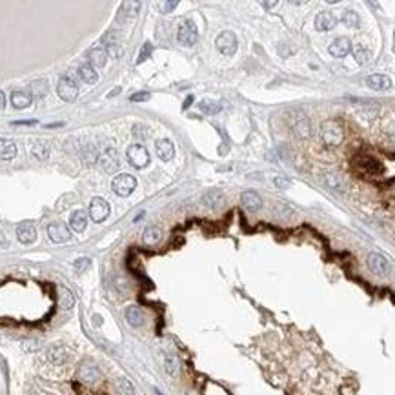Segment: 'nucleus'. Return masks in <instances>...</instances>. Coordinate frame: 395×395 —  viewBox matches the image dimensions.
<instances>
[{"label": "nucleus", "instance_id": "cd10ccee", "mask_svg": "<svg viewBox=\"0 0 395 395\" xmlns=\"http://www.w3.org/2000/svg\"><path fill=\"white\" fill-rule=\"evenodd\" d=\"M0 155H2V160H11L13 157L17 155V146L13 140L2 139L0 140Z\"/></svg>", "mask_w": 395, "mask_h": 395}, {"label": "nucleus", "instance_id": "4468645a", "mask_svg": "<svg viewBox=\"0 0 395 395\" xmlns=\"http://www.w3.org/2000/svg\"><path fill=\"white\" fill-rule=\"evenodd\" d=\"M366 86L370 88V90H375V91H386L391 88V79L386 75H379V73H375V75H370L368 79H366Z\"/></svg>", "mask_w": 395, "mask_h": 395}, {"label": "nucleus", "instance_id": "5701e85b", "mask_svg": "<svg viewBox=\"0 0 395 395\" xmlns=\"http://www.w3.org/2000/svg\"><path fill=\"white\" fill-rule=\"evenodd\" d=\"M48 359H50L53 364H62V362H66V359H68V350L60 344L51 346L50 350H48Z\"/></svg>", "mask_w": 395, "mask_h": 395}, {"label": "nucleus", "instance_id": "412c9836", "mask_svg": "<svg viewBox=\"0 0 395 395\" xmlns=\"http://www.w3.org/2000/svg\"><path fill=\"white\" fill-rule=\"evenodd\" d=\"M57 295H59V306L62 310H71L73 304H75V297L68 288H57Z\"/></svg>", "mask_w": 395, "mask_h": 395}, {"label": "nucleus", "instance_id": "1a4fd4ad", "mask_svg": "<svg viewBox=\"0 0 395 395\" xmlns=\"http://www.w3.org/2000/svg\"><path fill=\"white\" fill-rule=\"evenodd\" d=\"M48 237H50L53 242L57 244H62V242H68L71 237L68 226L62 224V222H53V224L48 226Z\"/></svg>", "mask_w": 395, "mask_h": 395}, {"label": "nucleus", "instance_id": "a18cd8bd", "mask_svg": "<svg viewBox=\"0 0 395 395\" xmlns=\"http://www.w3.org/2000/svg\"><path fill=\"white\" fill-rule=\"evenodd\" d=\"M388 135H390L391 139H395V122L390 124V128H388Z\"/></svg>", "mask_w": 395, "mask_h": 395}, {"label": "nucleus", "instance_id": "9d476101", "mask_svg": "<svg viewBox=\"0 0 395 395\" xmlns=\"http://www.w3.org/2000/svg\"><path fill=\"white\" fill-rule=\"evenodd\" d=\"M79 377H80V380H84L88 384H93V382H97V380L100 379V371L93 362L84 360V362L79 366Z\"/></svg>", "mask_w": 395, "mask_h": 395}, {"label": "nucleus", "instance_id": "a878e982", "mask_svg": "<svg viewBox=\"0 0 395 395\" xmlns=\"http://www.w3.org/2000/svg\"><path fill=\"white\" fill-rule=\"evenodd\" d=\"M164 366H166V371L170 373V375H173V377H177L179 375V371H180V362H179V357L173 353V351H168L166 353V359H164Z\"/></svg>", "mask_w": 395, "mask_h": 395}, {"label": "nucleus", "instance_id": "f3484780", "mask_svg": "<svg viewBox=\"0 0 395 395\" xmlns=\"http://www.w3.org/2000/svg\"><path fill=\"white\" fill-rule=\"evenodd\" d=\"M50 153H51V142L48 139L35 140V142L31 144V155L35 157V159L46 160L50 157Z\"/></svg>", "mask_w": 395, "mask_h": 395}, {"label": "nucleus", "instance_id": "20e7f679", "mask_svg": "<svg viewBox=\"0 0 395 395\" xmlns=\"http://www.w3.org/2000/svg\"><path fill=\"white\" fill-rule=\"evenodd\" d=\"M177 39L182 46H193L199 39V31H197V26L191 22V20H186L179 26V31H177Z\"/></svg>", "mask_w": 395, "mask_h": 395}, {"label": "nucleus", "instance_id": "bb28decb", "mask_svg": "<svg viewBox=\"0 0 395 395\" xmlns=\"http://www.w3.org/2000/svg\"><path fill=\"white\" fill-rule=\"evenodd\" d=\"M202 202H204L208 208H211V210H217V208L222 206V193H220L219 190L208 191L204 195V199H202Z\"/></svg>", "mask_w": 395, "mask_h": 395}, {"label": "nucleus", "instance_id": "f03ea898", "mask_svg": "<svg viewBox=\"0 0 395 395\" xmlns=\"http://www.w3.org/2000/svg\"><path fill=\"white\" fill-rule=\"evenodd\" d=\"M126 157L135 168H146L150 164V153L142 144H131L126 151Z\"/></svg>", "mask_w": 395, "mask_h": 395}, {"label": "nucleus", "instance_id": "e433bc0d", "mask_svg": "<svg viewBox=\"0 0 395 395\" xmlns=\"http://www.w3.org/2000/svg\"><path fill=\"white\" fill-rule=\"evenodd\" d=\"M106 51H108V55H111V57H115V59H119L122 53H124V50H122V46H119V44H115V42H111L108 48H106Z\"/></svg>", "mask_w": 395, "mask_h": 395}, {"label": "nucleus", "instance_id": "72a5a7b5", "mask_svg": "<svg viewBox=\"0 0 395 395\" xmlns=\"http://www.w3.org/2000/svg\"><path fill=\"white\" fill-rule=\"evenodd\" d=\"M353 59H355V62H359V64H366V62L370 60V51L366 50L364 46H355V48H353Z\"/></svg>", "mask_w": 395, "mask_h": 395}, {"label": "nucleus", "instance_id": "dca6fc26", "mask_svg": "<svg viewBox=\"0 0 395 395\" xmlns=\"http://www.w3.org/2000/svg\"><path fill=\"white\" fill-rule=\"evenodd\" d=\"M106 59H108V51L102 46H95L88 51V64H91L93 68H102L106 64Z\"/></svg>", "mask_w": 395, "mask_h": 395}, {"label": "nucleus", "instance_id": "6e6552de", "mask_svg": "<svg viewBox=\"0 0 395 395\" xmlns=\"http://www.w3.org/2000/svg\"><path fill=\"white\" fill-rule=\"evenodd\" d=\"M108 215H110V204H108L104 199L97 197V199L91 200V204H90L91 219L95 220V222H102V220L108 219Z\"/></svg>", "mask_w": 395, "mask_h": 395}, {"label": "nucleus", "instance_id": "79ce46f5", "mask_svg": "<svg viewBox=\"0 0 395 395\" xmlns=\"http://www.w3.org/2000/svg\"><path fill=\"white\" fill-rule=\"evenodd\" d=\"M148 99H150V93H135V95L131 97L133 102H137V100H148Z\"/></svg>", "mask_w": 395, "mask_h": 395}, {"label": "nucleus", "instance_id": "ddd939ff", "mask_svg": "<svg viewBox=\"0 0 395 395\" xmlns=\"http://www.w3.org/2000/svg\"><path fill=\"white\" fill-rule=\"evenodd\" d=\"M17 237L22 244H31V242H35L37 239V230L33 222H22V224L17 228Z\"/></svg>", "mask_w": 395, "mask_h": 395}, {"label": "nucleus", "instance_id": "39448f33", "mask_svg": "<svg viewBox=\"0 0 395 395\" xmlns=\"http://www.w3.org/2000/svg\"><path fill=\"white\" fill-rule=\"evenodd\" d=\"M57 93H59L60 99L66 100V102H73V100L79 97V88H77V84L73 82V79L62 77V79L59 80V84H57Z\"/></svg>", "mask_w": 395, "mask_h": 395}, {"label": "nucleus", "instance_id": "2eb2a0df", "mask_svg": "<svg viewBox=\"0 0 395 395\" xmlns=\"http://www.w3.org/2000/svg\"><path fill=\"white\" fill-rule=\"evenodd\" d=\"M335 24H337V19L333 13H330V11H322V13H319V15L315 17L317 31H330L335 28Z\"/></svg>", "mask_w": 395, "mask_h": 395}, {"label": "nucleus", "instance_id": "49530a36", "mask_svg": "<svg viewBox=\"0 0 395 395\" xmlns=\"http://www.w3.org/2000/svg\"><path fill=\"white\" fill-rule=\"evenodd\" d=\"M266 8H273V6H277V2H264Z\"/></svg>", "mask_w": 395, "mask_h": 395}, {"label": "nucleus", "instance_id": "b1692460", "mask_svg": "<svg viewBox=\"0 0 395 395\" xmlns=\"http://www.w3.org/2000/svg\"><path fill=\"white\" fill-rule=\"evenodd\" d=\"M71 228L75 231H84L86 226H88V213L86 211H73L71 213V220H70Z\"/></svg>", "mask_w": 395, "mask_h": 395}, {"label": "nucleus", "instance_id": "37998d69", "mask_svg": "<svg viewBox=\"0 0 395 395\" xmlns=\"http://www.w3.org/2000/svg\"><path fill=\"white\" fill-rule=\"evenodd\" d=\"M37 120H17L15 126H30V124H35Z\"/></svg>", "mask_w": 395, "mask_h": 395}, {"label": "nucleus", "instance_id": "a211bd4d", "mask_svg": "<svg viewBox=\"0 0 395 395\" xmlns=\"http://www.w3.org/2000/svg\"><path fill=\"white\" fill-rule=\"evenodd\" d=\"M155 151L159 155L160 160H171L173 155H175V148L171 144V140L168 139H160L155 142Z\"/></svg>", "mask_w": 395, "mask_h": 395}, {"label": "nucleus", "instance_id": "ea45409f", "mask_svg": "<svg viewBox=\"0 0 395 395\" xmlns=\"http://www.w3.org/2000/svg\"><path fill=\"white\" fill-rule=\"evenodd\" d=\"M31 90H33V91H39V95H44L46 90H48V86H46L44 80H37L35 84L31 86Z\"/></svg>", "mask_w": 395, "mask_h": 395}, {"label": "nucleus", "instance_id": "f257e3e1", "mask_svg": "<svg viewBox=\"0 0 395 395\" xmlns=\"http://www.w3.org/2000/svg\"><path fill=\"white\" fill-rule=\"evenodd\" d=\"M320 135H322V140H324L326 146L330 148H335L342 142L344 139V131L339 126V122L335 120H326L324 124L320 126Z\"/></svg>", "mask_w": 395, "mask_h": 395}, {"label": "nucleus", "instance_id": "c85d7f7f", "mask_svg": "<svg viewBox=\"0 0 395 395\" xmlns=\"http://www.w3.org/2000/svg\"><path fill=\"white\" fill-rule=\"evenodd\" d=\"M295 135L299 139H310L311 135V126H310V120L306 119H299L295 122Z\"/></svg>", "mask_w": 395, "mask_h": 395}, {"label": "nucleus", "instance_id": "6ab92c4d", "mask_svg": "<svg viewBox=\"0 0 395 395\" xmlns=\"http://www.w3.org/2000/svg\"><path fill=\"white\" fill-rule=\"evenodd\" d=\"M240 202H242V206H244L248 211L260 210V204H262V202H260L259 193H257V191H253V190L244 191V193L240 195Z\"/></svg>", "mask_w": 395, "mask_h": 395}, {"label": "nucleus", "instance_id": "c9c22d12", "mask_svg": "<svg viewBox=\"0 0 395 395\" xmlns=\"http://www.w3.org/2000/svg\"><path fill=\"white\" fill-rule=\"evenodd\" d=\"M326 182L331 186V188H335V190H340V191H344V182L339 179V177L335 175V173H330V175H326Z\"/></svg>", "mask_w": 395, "mask_h": 395}, {"label": "nucleus", "instance_id": "473e14b6", "mask_svg": "<svg viewBox=\"0 0 395 395\" xmlns=\"http://www.w3.org/2000/svg\"><path fill=\"white\" fill-rule=\"evenodd\" d=\"M117 388H119V391L122 395H133L135 393V388H133V384H131L130 380L126 379V377H119V379L115 380Z\"/></svg>", "mask_w": 395, "mask_h": 395}, {"label": "nucleus", "instance_id": "393cba45", "mask_svg": "<svg viewBox=\"0 0 395 395\" xmlns=\"http://www.w3.org/2000/svg\"><path fill=\"white\" fill-rule=\"evenodd\" d=\"M31 95L30 93H24V91H15L13 95H11V104H13V108H17V110H24V108H28V106L31 104Z\"/></svg>", "mask_w": 395, "mask_h": 395}, {"label": "nucleus", "instance_id": "f704fd0d", "mask_svg": "<svg viewBox=\"0 0 395 395\" xmlns=\"http://www.w3.org/2000/svg\"><path fill=\"white\" fill-rule=\"evenodd\" d=\"M122 8H124L128 17H137V13L140 11V2H124Z\"/></svg>", "mask_w": 395, "mask_h": 395}, {"label": "nucleus", "instance_id": "0eeeda50", "mask_svg": "<svg viewBox=\"0 0 395 395\" xmlns=\"http://www.w3.org/2000/svg\"><path fill=\"white\" fill-rule=\"evenodd\" d=\"M366 264H368V270L375 275L384 277L390 273V262L380 255V253H370L368 259H366Z\"/></svg>", "mask_w": 395, "mask_h": 395}, {"label": "nucleus", "instance_id": "f8f14e48", "mask_svg": "<svg viewBox=\"0 0 395 395\" xmlns=\"http://www.w3.org/2000/svg\"><path fill=\"white\" fill-rule=\"evenodd\" d=\"M328 50H330L331 57H335V59H342V57H346L348 53H351V42H350V39L340 37V39H335L333 42H331Z\"/></svg>", "mask_w": 395, "mask_h": 395}, {"label": "nucleus", "instance_id": "a19ab883", "mask_svg": "<svg viewBox=\"0 0 395 395\" xmlns=\"http://www.w3.org/2000/svg\"><path fill=\"white\" fill-rule=\"evenodd\" d=\"M177 6H179V2H177V0H171V2H164V4H162V8H164V13H168V11H173L177 8Z\"/></svg>", "mask_w": 395, "mask_h": 395}, {"label": "nucleus", "instance_id": "c756f323", "mask_svg": "<svg viewBox=\"0 0 395 395\" xmlns=\"http://www.w3.org/2000/svg\"><path fill=\"white\" fill-rule=\"evenodd\" d=\"M199 108L200 111H204V113H208V115H215V113H219L220 111V102H217V100H211V99H204L199 102Z\"/></svg>", "mask_w": 395, "mask_h": 395}, {"label": "nucleus", "instance_id": "9b49d317", "mask_svg": "<svg viewBox=\"0 0 395 395\" xmlns=\"http://www.w3.org/2000/svg\"><path fill=\"white\" fill-rule=\"evenodd\" d=\"M99 164L104 168L106 171H115L119 168V155H117L115 148H106L102 151V155L99 157Z\"/></svg>", "mask_w": 395, "mask_h": 395}, {"label": "nucleus", "instance_id": "7c9ffc66", "mask_svg": "<svg viewBox=\"0 0 395 395\" xmlns=\"http://www.w3.org/2000/svg\"><path fill=\"white\" fill-rule=\"evenodd\" d=\"M142 240L146 244H155L160 240V230L155 228V226H148L144 230V235H142Z\"/></svg>", "mask_w": 395, "mask_h": 395}, {"label": "nucleus", "instance_id": "4be33fe9", "mask_svg": "<svg viewBox=\"0 0 395 395\" xmlns=\"http://www.w3.org/2000/svg\"><path fill=\"white\" fill-rule=\"evenodd\" d=\"M79 77L82 79V82H86V84H95L97 80H99L97 70L91 64H80L79 66Z\"/></svg>", "mask_w": 395, "mask_h": 395}, {"label": "nucleus", "instance_id": "c03bdc74", "mask_svg": "<svg viewBox=\"0 0 395 395\" xmlns=\"http://www.w3.org/2000/svg\"><path fill=\"white\" fill-rule=\"evenodd\" d=\"M0 108H2V110L6 108V93H4V91L0 93Z\"/></svg>", "mask_w": 395, "mask_h": 395}, {"label": "nucleus", "instance_id": "423d86ee", "mask_svg": "<svg viewBox=\"0 0 395 395\" xmlns=\"http://www.w3.org/2000/svg\"><path fill=\"white\" fill-rule=\"evenodd\" d=\"M215 46L217 50L222 53V55H233L237 51V37L235 33H231V31H222L215 40Z\"/></svg>", "mask_w": 395, "mask_h": 395}, {"label": "nucleus", "instance_id": "4c0bfd02", "mask_svg": "<svg viewBox=\"0 0 395 395\" xmlns=\"http://www.w3.org/2000/svg\"><path fill=\"white\" fill-rule=\"evenodd\" d=\"M91 260L88 259V257H82V259H77L75 260V270L77 271H86L88 268H90Z\"/></svg>", "mask_w": 395, "mask_h": 395}, {"label": "nucleus", "instance_id": "de8ad7c7", "mask_svg": "<svg viewBox=\"0 0 395 395\" xmlns=\"http://www.w3.org/2000/svg\"><path fill=\"white\" fill-rule=\"evenodd\" d=\"M155 395H162V393H160V391H159V390H155Z\"/></svg>", "mask_w": 395, "mask_h": 395}, {"label": "nucleus", "instance_id": "aec40b11", "mask_svg": "<svg viewBox=\"0 0 395 395\" xmlns=\"http://www.w3.org/2000/svg\"><path fill=\"white\" fill-rule=\"evenodd\" d=\"M126 320L130 322L133 328H139V326L144 324V311L140 310L139 306H128L124 311Z\"/></svg>", "mask_w": 395, "mask_h": 395}, {"label": "nucleus", "instance_id": "2f4dec72", "mask_svg": "<svg viewBox=\"0 0 395 395\" xmlns=\"http://www.w3.org/2000/svg\"><path fill=\"white\" fill-rule=\"evenodd\" d=\"M340 19H342V22H344L346 26H350V28H359V24H360L359 15H357L353 10H346Z\"/></svg>", "mask_w": 395, "mask_h": 395}, {"label": "nucleus", "instance_id": "7ed1b4c3", "mask_svg": "<svg viewBox=\"0 0 395 395\" xmlns=\"http://www.w3.org/2000/svg\"><path fill=\"white\" fill-rule=\"evenodd\" d=\"M113 191L120 197H128L131 191L137 188V180L133 175H128V173H120L113 179Z\"/></svg>", "mask_w": 395, "mask_h": 395}, {"label": "nucleus", "instance_id": "58836bf2", "mask_svg": "<svg viewBox=\"0 0 395 395\" xmlns=\"http://www.w3.org/2000/svg\"><path fill=\"white\" fill-rule=\"evenodd\" d=\"M273 182H275V186L279 188V190H288V188L291 186V180L286 179V177H275Z\"/></svg>", "mask_w": 395, "mask_h": 395}]
</instances>
